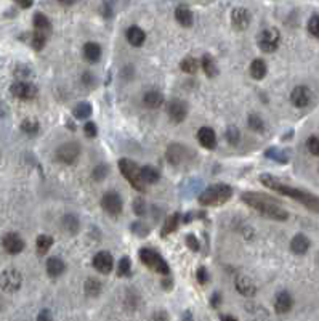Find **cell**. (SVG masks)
I'll return each instance as SVG.
<instances>
[{"label": "cell", "mask_w": 319, "mask_h": 321, "mask_svg": "<svg viewBox=\"0 0 319 321\" xmlns=\"http://www.w3.org/2000/svg\"><path fill=\"white\" fill-rule=\"evenodd\" d=\"M53 246V238L48 236V235H40L37 238V243H36V247H37V254L39 255H45L50 247Z\"/></svg>", "instance_id": "cell-31"}, {"label": "cell", "mask_w": 319, "mask_h": 321, "mask_svg": "<svg viewBox=\"0 0 319 321\" xmlns=\"http://www.w3.org/2000/svg\"><path fill=\"white\" fill-rule=\"evenodd\" d=\"M132 273V262L129 257H122L117 265V276H130Z\"/></svg>", "instance_id": "cell-37"}, {"label": "cell", "mask_w": 319, "mask_h": 321, "mask_svg": "<svg viewBox=\"0 0 319 321\" xmlns=\"http://www.w3.org/2000/svg\"><path fill=\"white\" fill-rule=\"evenodd\" d=\"M249 127L252 130H255V132H263V130H265V122H263V119L259 114H250L249 116Z\"/></svg>", "instance_id": "cell-38"}, {"label": "cell", "mask_w": 319, "mask_h": 321, "mask_svg": "<svg viewBox=\"0 0 319 321\" xmlns=\"http://www.w3.org/2000/svg\"><path fill=\"white\" fill-rule=\"evenodd\" d=\"M84 58L88 63H97L101 58V47L97 42H87L84 45Z\"/></svg>", "instance_id": "cell-24"}, {"label": "cell", "mask_w": 319, "mask_h": 321, "mask_svg": "<svg viewBox=\"0 0 319 321\" xmlns=\"http://www.w3.org/2000/svg\"><path fill=\"white\" fill-rule=\"evenodd\" d=\"M47 37H48V36H45V34H42V33H39V31H34L33 39H30V44H33V47H34L36 50H42V48L45 47Z\"/></svg>", "instance_id": "cell-39"}, {"label": "cell", "mask_w": 319, "mask_h": 321, "mask_svg": "<svg viewBox=\"0 0 319 321\" xmlns=\"http://www.w3.org/2000/svg\"><path fill=\"white\" fill-rule=\"evenodd\" d=\"M266 157H270L273 160H277V163H281V164H285L287 160H289V156L285 154V151H281V149H277V148H270V149H266Z\"/></svg>", "instance_id": "cell-35"}, {"label": "cell", "mask_w": 319, "mask_h": 321, "mask_svg": "<svg viewBox=\"0 0 319 321\" xmlns=\"http://www.w3.org/2000/svg\"><path fill=\"white\" fill-rule=\"evenodd\" d=\"M65 270H66V265H65V262L59 257H50L47 260V273H48V276L58 278V276H61L65 273Z\"/></svg>", "instance_id": "cell-21"}, {"label": "cell", "mask_w": 319, "mask_h": 321, "mask_svg": "<svg viewBox=\"0 0 319 321\" xmlns=\"http://www.w3.org/2000/svg\"><path fill=\"white\" fill-rule=\"evenodd\" d=\"M220 300H221V296H220L218 293H215L213 297H212V307H218Z\"/></svg>", "instance_id": "cell-54"}, {"label": "cell", "mask_w": 319, "mask_h": 321, "mask_svg": "<svg viewBox=\"0 0 319 321\" xmlns=\"http://www.w3.org/2000/svg\"><path fill=\"white\" fill-rule=\"evenodd\" d=\"M226 138H228V142L231 145H238L239 143V138H241L239 129L234 127V125H230L228 129H226Z\"/></svg>", "instance_id": "cell-40"}, {"label": "cell", "mask_w": 319, "mask_h": 321, "mask_svg": "<svg viewBox=\"0 0 319 321\" xmlns=\"http://www.w3.org/2000/svg\"><path fill=\"white\" fill-rule=\"evenodd\" d=\"M133 210H135V214L137 215H145L146 212V204H145V201H143L141 198H137L135 199V203H133Z\"/></svg>", "instance_id": "cell-45"}, {"label": "cell", "mask_w": 319, "mask_h": 321, "mask_svg": "<svg viewBox=\"0 0 319 321\" xmlns=\"http://www.w3.org/2000/svg\"><path fill=\"white\" fill-rule=\"evenodd\" d=\"M12 93L21 100H33L37 97V87L29 82H16L12 85Z\"/></svg>", "instance_id": "cell-15"}, {"label": "cell", "mask_w": 319, "mask_h": 321, "mask_svg": "<svg viewBox=\"0 0 319 321\" xmlns=\"http://www.w3.org/2000/svg\"><path fill=\"white\" fill-rule=\"evenodd\" d=\"M220 319L221 321H238V319H236L234 316H231V315H221Z\"/></svg>", "instance_id": "cell-55"}, {"label": "cell", "mask_w": 319, "mask_h": 321, "mask_svg": "<svg viewBox=\"0 0 319 321\" xmlns=\"http://www.w3.org/2000/svg\"><path fill=\"white\" fill-rule=\"evenodd\" d=\"M236 289H238L242 296H247V297H252L257 293V287L253 284V281L247 276H239L238 279H236Z\"/></svg>", "instance_id": "cell-22"}, {"label": "cell", "mask_w": 319, "mask_h": 321, "mask_svg": "<svg viewBox=\"0 0 319 321\" xmlns=\"http://www.w3.org/2000/svg\"><path fill=\"white\" fill-rule=\"evenodd\" d=\"M233 196V188L225 183L212 185L207 189H204L199 196V203L202 206H221L226 201H230Z\"/></svg>", "instance_id": "cell-3"}, {"label": "cell", "mask_w": 319, "mask_h": 321, "mask_svg": "<svg viewBox=\"0 0 319 321\" xmlns=\"http://www.w3.org/2000/svg\"><path fill=\"white\" fill-rule=\"evenodd\" d=\"M241 199L247 206H250L252 209H255L257 212H260L266 218L277 220V222H284V220L289 218V214H287V210L281 207L279 201L273 199L268 195L247 191V193H242Z\"/></svg>", "instance_id": "cell-1"}, {"label": "cell", "mask_w": 319, "mask_h": 321, "mask_svg": "<svg viewBox=\"0 0 319 321\" xmlns=\"http://www.w3.org/2000/svg\"><path fill=\"white\" fill-rule=\"evenodd\" d=\"M198 279H199L201 284H205L209 281V273H207V270H205L204 267H201L198 270Z\"/></svg>", "instance_id": "cell-49"}, {"label": "cell", "mask_w": 319, "mask_h": 321, "mask_svg": "<svg viewBox=\"0 0 319 321\" xmlns=\"http://www.w3.org/2000/svg\"><path fill=\"white\" fill-rule=\"evenodd\" d=\"M34 29L39 33L48 36L51 33V23L50 19L44 13H36L34 15Z\"/></svg>", "instance_id": "cell-26"}, {"label": "cell", "mask_w": 319, "mask_h": 321, "mask_svg": "<svg viewBox=\"0 0 319 321\" xmlns=\"http://www.w3.org/2000/svg\"><path fill=\"white\" fill-rule=\"evenodd\" d=\"M127 40H129V44L133 45V47H141L146 40V34L141 27L130 26L127 29Z\"/></svg>", "instance_id": "cell-20"}, {"label": "cell", "mask_w": 319, "mask_h": 321, "mask_svg": "<svg viewBox=\"0 0 319 321\" xmlns=\"http://www.w3.org/2000/svg\"><path fill=\"white\" fill-rule=\"evenodd\" d=\"M37 321H53V316H51V312L50 310H42V312L39 313L37 316Z\"/></svg>", "instance_id": "cell-50"}, {"label": "cell", "mask_w": 319, "mask_h": 321, "mask_svg": "<svg viewBox=\"0 0 319 321\" xmlns=\"http://www.w3.org/2000/svg\"><path fill=\"white\" fill-rule=\"evenodd\" d=\"M308 249H310V239H308L305 235H295L294 239L291 241V250L294 254L302 255Z\"/></svg>", "instance_id": "cell-23"}, {"label": "cell", "mask_w": 319, "mask_h": 321, "mask_svg": "<svg viewBox=\"0 0 319 321\" xmlns=\"http://www.w3.org/2000/svg\"><path fill=\"white\" fill-rule=\"evenodd\" d=\"M249 71H250V76L255 80H262L266 76V73H268V66H266V63L263 61V59L257 58V59H253V61H252Z\"/></svg>", "instance_id": "cell-25"}, {"label": "cell", "mask_w": 319, "mask_h": 321, "mask_svg": "<svg viewBox=\"0 0 319 321\" xmlns=\"http://www.w3.org/2000/svg\"><path fill=\"white\" fill-rule=\"evenodd\" d=\"M198 68H199L198 59H194L191 56L184 58L183 61L180 63V69H181L183 73H186V74H196L198 73Z\"/></svg>", "instance_id": "cell-34"}, {"label": "cell", "mask_w": 319, "mask_h": 321, "mask_svg": "<svg viewBox=\"0 0 319 321\" xmlns=\"http://www.w3.org/2000/svg\"><path fill=\"white\" fill-rule=\"evenodd\" d=\"M154 321H169V315L166 312H157L154 315Z\"/></svg>", "instance_id": "cell-52"}, {"label": "cell", "mask_w": 319, "mask_h": 321, "mask_svg": "<svg viewBox=\"0 0 319 321\" xmlns=\"http://www.w3.org/2000/svg\"><path fill=\"white\" fill-rule=\"evenodd\" d=\"M250 19L252 18H250L249 10L245 8H234L231 13V24L234 29H238V31H244V29L249 27Z\"/></svg>", "instance_id": "cell-14"}, {"label": "cell", "mask_w": 319, "mask_h": 321, "mask_svg": "<svg viewBox=\"0 0 319 321\" xmlns=\"http://www.w3.org/2000/svg\"><path fill=\"white\" fill-rule=\"evenodd\" d=\"M281 42V34L276 27H266L262 31L259 37V47L263 50L265 53H271L274 50H277Z\"/></svg>", "instance_id": "cell-7"}, {"label": "cell", "mask_w": 319, "mask_h": 321, "mask_svg": "<svg viewBox=\"0 0 319 321\" xmlns=\"http://www.w3.org/2000/svg\"><path fill=\"white\" fill-rule=\"evenodd\" d=\"M74 117L76 119H87L90 114H91V106H90V103H87V102H82V103H79L76 108H74Z\"/></svg>", "instance_id": "cell-36"}, {"label": "cell", "mask_w": 319, "mask_h": 321, "mask_svg": "<svg viewBox=\"0 0 319 321\" xmlns=\"http://www.w3.org/2000/svg\"><path fill=\"white\" fill-rule=\"evenodd\" d=\"M15 2L21 7V8H30L34 4V0H15Z\"/></svg>", "instance_id": "cell-51"}, {"label": "cell", "mask_w": 319, "mask_h": 321, "mask_svg": "<svg viewBox=\"0 0 319 321\" xmlns=\"http://www.w3.org/2000/svg\"><path fill=\"white\" fill-rule=\"evenodd\" d=\"M82 80H84V84H87V85H91V84L95 82L93 74H90V73H85V74H84V77H82Z\"/></svg>", "instance_id": "cell-53"}, {"label": "cell", "mask_w": 319, "mask_h": 321, "mask_svg": "<svg viewBox=\"0 0 319 321\" xmlns=\"http://www.w3.org/2000/svg\"><path fill=\"white\" fill-rule=\"evenodd\" d=\"M198 140L201 146H204L205 149H213L217 146V135L210 127H201L198 130Z\"/></svg>", "instance_id": "cell-17"}, {"label": "cell", "mask_w": 319, "mask_h": 321, "mask_svg": "<svg viewBox=\"0 0 319 321\" xmlns=\"http://www.w3.org/2000/svg\"><path fill=\"white\" fill-rule=\"evenodd\" d=\"M21 284H23V276L15 268H8L0 275V287L5 293H16L21 287Z\"/></svg>", "instance_id": "cell-8"}, {"label": "cell", "mask_w": 319, "mask_h": 321, "mask_svg": "<svg viewBox=\"0 0 319 321\" xmlns=\"http://www.w3.org/2000/svg\"><path fill=\"white\" fill-rule=\"evenodd\" d=\"M180 222H181L180 214H172V215L166 220V223H164V227H162V236L166 238V236H169L170 233H173L175 230L178 228Z\"/></svg>", "instance_id": "cell-30"}, {"label": "cell", "mask_w": 319, "mask_h": 321, "mask_svg": "<svg viewBox=\"0 0 319 321\" xmlns=\"http://www.w3.org/2000/svg\"><path fill=\"white\" fill-rule=\"evenodd\" d=\"M108 172H109V167L106 164H98L93 169V172H91V177H93V180H97V182H101V180L108 175Z\"/></svg>", "instance_id": "cell-41"}, {"label": "cell", "mask_w": 319, "mask_h": 321, "mask_svg": "<svg viewBox=\"0 0 319 321\" xmlns=\"http://www.w3.org/2000/svg\"><path fill=\"white\" fill-rule=\"evenodd\" d=\"M291 102L295 108H306L311 102V92L310 88L305 85H298L292 90L291 93Z\"/></svg>", "instance_id": "cell-12"}, {"label": "cell", "mask_w": 319, "mask_h": 321, "mask_svg": "<svg viewBox=\"0 0 319 321\" xmlns=\"http://www.w3.org/2000/svg\"><path fill=\"white\" fill-rule=\"evenodd\" d=\"M21 130H23L24 134H27V135H36L39 132V124L36 122V120L26 119L24 122L21 124Z\"/></svg>", "instance_id": "cell-42"}, {"label": "cell", "mask_w": 319, "mask_h": 321, "mask_svg": "<svg viewBox=\"0 0 319 321\" xmlns=\"http://www.w3.org/2000/svg\"><path fill=\"white\" fill-rule=\"evenodd\" d=\"M101 293V283L95 278H88L85 281V294L88 297H97Z\"/></svg>", "instance_id": "cell-33"}, {"label": "cell", "mask_w": 319, "mask_h": 321, "mask_svg": "<svg viewBox=\"0 0 319 321\" xmlns=\"http://www.w3.org/2000/svg\"><path fill=\"white\" fill-rule=\"evenodd\" d=\"M119 169H120L122 175L125 177V180L133 188L138 189V191H145L146 183L141 177V169L137 166V163H133L130 159H120Z\"/></svg>", "instance_id": "cell-4"}, {"label": "cell", "mask_w": 319, "mask_h": 321, "mask_svg": "<svg viewBox=\"0 0 319 321\" xmlns=\"http://www.w3.org/2000/svg\"><path fill=\"white\" fill-rule=\"evenodd\" d=\"M186 159V148L178 145V143H172L167 148V160L173 166H180L183 160Z\"/></svg>", "instance_id": "cell-18"}, {"label": "cell", "mask_w": 319, "mask_h": 321, "mask_svg": "<svg viewBox=\"0 0 319 321\" xmlns=\"http://www.w3.org/2000/svg\"><path fill=\"white\" fill-rule=\"evenodd\" d=\"M308 31H310L311 36L319 39V15H313L308 21Z\"/></svg>", "instance_id": "cell-44"}, {"label": "cell", "mask_w": 319, "mask_h": 321, "mask_svg": "<svg viewBox=\"0 0 319 321\" xmlns=\"http://www.w3.org/2000/svg\"><path fill=\"white\" fill-rule=\"evenodd\" d=\"M164 103V95L161 92H156V90H151V92L145 93L143 97V105L154 109V108H159Z\"/></svg>", "instance_id": "cell-27"}, {"label": "cell", "mask_w": 319, "mask_h": 321, "mask_svg": "<svg viewBox=\"0 0 319 321\" xmlns=\"http://www.w3.org/2000/svg\"><path fill=\"white\" fill-rule=\"evenodd\" d=\"M175 19H177L183 27H191L194 23V15L186 5H180L175 10Z\"/></svg>", "instance_id": "cell-19"}, {"label": "cell", "mask_w": 319, "mask_h": 321, "mask_svg": "<svg viewBox=\"0 0 319 321\" xmlns=\"http://www.w3.org/2000/svg\"><path fill=\"white\" fill-rule=\"evenodd\" d=\"M141 177L145 180L146 185H152L159 180V172H157V169H154L152 166H145L141 169Z\"/></svg>", "instance_id": "cell-32"}, {"label": "cell", "mask_w": 319, "mask_h": 321, "mask_svg": "<svg viewBox=\"0 0 319 321\" xmlns=\"http://www.w3.org/2000/svg\"><path fill=\"white\" fill-rule=\"evenodd\" d=\"M2 246H4V249L7 250L8 254L15 255V254H19L24 249V241H23L21 236L16 235V233H8L2 239Z\"/></svg>", "instance_id": "cell-13"}, {"label": "cell", "mask_w": 319, "mask_h": 321, "mask_svg": "<svg viewBox=\"0 0 319 321\" xmlns=\"http://www.w3.org/2000/svg\"><path fill=\"white\" fill-rule=\"evenodd\" d=\"M201 63H202V69H204V73L207 74V77H215L218 74V66H217V61L213 59V56L204 55Z\"/></svg>", "instance_id": "cell-29"}, {"label": "cell", "mask_w": 319, "mask_h": 321, "mask_svg": "<svg viewBox=\"0 0 319 321\" xmlns=\"http://www.w3.org/2000/svg\"><path fill=\"white\" fill-rule=\"evenodd\" d=\"M184 321H193V318H191V313L189 312H184V318H183Z\"/></svg>", "instance_id": "cell-57"}, {"label": "cell", "mask_w": 319, "mask_h": 321, "mask_svg": "<svg viewBox=\"0 0 319 321\" xmlns=\"http://www.w3.org/2000/svg\"><path fill=\"white\" fill-rule=\"evenodd\" d=\"M140 260H141V262L145 264L149 270H152V272L161 273V275H169V273H170V267H169V264L162 259L161 254L156 252V250L148 249V247L140 249Z\"/></svg>", "instance_id": "cell-5"}, {"label": "cell", "mask_w": 319, "mask_h": 321, "mask_svg": "<svg viewBox=\"0 0 319 321\" xmlns=\"http://www.w3.org/2000/svg\"><path fill=\"white\" fill-rule=\"evenodd\" d=\"M167 113H169V119L173 124H180L188 116V106L184 102H181V100L173 98L167 105Z\"/></svg>", "instance_id": "cell-10"}, {"label": "cell", "mask_w": 319, "mask_h": 321, "mask_svg": "<svg viewBox=\"0 0 319 321\" xmlns=\"http://www.w3.org/2000/svg\"><path fill=\"white\" fill-rule=\"evenodd\" d=\"M84 134H85L88 138H95L97 134H98L97 124H95V122H87V124L84 125Z\"/></svg>", "instance_id": "cell-47"}, {"label": "cell", "mask_w": 319, "mask_h": 321, "mask_svg": "<svg viewBox=\"0 0 319 321\" xmlns=\"http://www.w3.org/2000/svg\"><path fill=\"white\" fill-rule=\"evenodd\" d=\"M61 225H63L65 232H68L71 235H76L79 232V225L80 223H79L77 215H74V214H66L63 217V220H61Z\"/></svg>", "instance_id": "cell-28"}, {"label": "cell", "mask_w": 319, "mask_h": 321, "mask_svg": "<svg viewBox=\"0 0 319 321\" xmlns=\"http://www.w3.org/2000/svg\"><path fill=\"white\" fill-rule=\"evenodd\" d=\"M58 2H59L61 5H66V7H69V5L76 4V0H58Z\"/></svg>", "instance_id": "cell-56"}, {"label": "cell", "mask_w": 319, "mask_h": 321, "mask_svg": "<svg viewBox=\"0 0 319 321\" xmlns=\"http://www.w3.org/2000/svg\"><path fill=\"white\" fill-rule=\"evenodd\" d=\"M186 244H188V247L191 250H194V252H196V250H199V241H198V238L194 236V235H188L186 236Z\"/></svg>", "instance_id": "cell-48"}, {"label": "cell", "mask_w": 319, "mask_h": 321, "mask_svg": "<svg viewBox=\"0 0 319 321\" xmlns=\"http://www.w3.org/2000/svg\"><path fill=\"white\" fill-rule=\"evenodd\" d=\"M80 156V145L76 142L63 143L56 149V160L61 164H76Z\"/></svg>", "instance_id": "cell-6"}, {"label": "cell", "mask_w": 319, "mask_h": 321, "mask_svg": "<svg viewBox=\"0 0 319 321\" xmlns=\"http://www.w3.org/2000/svg\"><path fill=\"white\" fill-rule=\"evenodd\" d=\"M260 182L265 186L271 188L273 191L281 193L284 196H289L292 199H297L298 203H302L305 207H308L310 210H313V212H317L319 214V196L308 193V191H305V189L294 188V186H289V185H285V183H281L279 180L274 178L273 175H268V174L260 175Z\"/></svg>", "instance_id": "cell-2"}, {"label": "cell", "mask_w": 319, "mask_h": 321, "mask_svg": "<svg viewBox=\"0 0 319 321\" xmlns=\"http://www.w3.org/2000/svg\"><path fill=\"white\" fill-rule=\"evenodd\" d=\"M93 267L97 272H100L103 275H108V273H111V270L114 268V259H112V255L109 252H106V250H101V252H98L93 257Z\"/></svg>", "instance_id": "cell-11"}, {"label": "cell", "mask_w": 319, "mask_h": 321, "mask_svg": "<svg viewBox=\"0 0 319 321\" xmlns=\"http://www.w3.org/2000/svg\"><path fill=\"white\" fill-rule=\"evenodd\" d=\"M306 148L308 151L314 156H319V135H311L306 142Z\"/></svg>", "instance_id": "cell-43"}, {"label": "cell", "mask_w": 319, "mask_h": 321, "mask_svg": "<svg viewBox=\"0 0 319 321\" xmlns=\"http://www.w3.org/2000/svg\"><path fill=\"white\" fill-rule=\"evenodd\" d=\"M294 307V299L292 296L287 293V291H281V293H277L276 299H274V310L277 313H287L291 312Z\"/></svg>", "instance_id": "cell-16"}, {"label": "cell", "mask_w": 319, "mask_h": 321, "mask_svg": "<svg viewBox=\"0 0 319 321\" xmlns=\"http://www.w3.org/2000/svg\"><path fill=\"white\" fill-rule=\"evenodd\" d=\"M132 232H133V233H137L138 236H146V235L149 233V228H148L146 225L140 223V222H135V223L132 225Z\"/></svg>", "instance_id": "cell-46"}, {"label": "cell", "mask_w": 319, "mask_h": 321, "mask_svg": "<svg viewBox=\"0 0 319 321\" xmlns=\"http://www.w3.org/2000/svg\"><path fill=\"white\" fill-rule=\"evenodd\" d=\"M122 198L117 191H108L101 198V207L105 209L111 217H117L122 212Z\"/></svg>", "instance_id": "cell-9"}]
</instances>
